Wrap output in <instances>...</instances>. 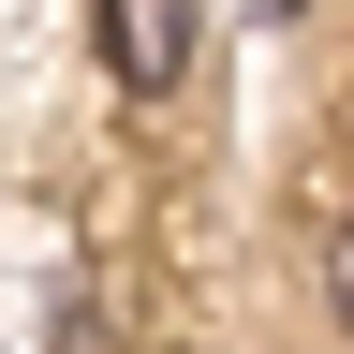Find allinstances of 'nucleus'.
<instances>
[{
    "mask_svg": "<svg viewBox=\"0 0 354 354\" xmlns=\"http://www.w3.org/2000/svg\"><path fill=\"white\" fill-rule=\"evenodd\" d=\"M325 310H339V339H354V207H325Z\"/></svg>",
    "mask_w": 354,
    "mask_h": 354,
    "instance_id": "2",
    "label": "nucleus"
},
{
    "mask_svg": "<svg viewBox=\"0 0 354 354\" xmlns=\"http://www.w3.org/2000/svg\"><path fill=\"white\" fill-rule=\"evenodd\" d=\"M88 30H104V74L133 88V104H162L177 74H192V0H88Z\"/></svg>",
    "mask_w": 354,
    "mask_h": 354,
    "instance_id": "1",
    "label": "nucleus"
}]
</instances>
